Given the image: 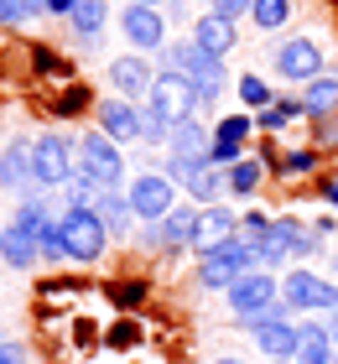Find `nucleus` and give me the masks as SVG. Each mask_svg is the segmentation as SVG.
Wrapping results in <instances>:
<instances>
[{
  "label": "nucleus",
  "instance_id": "f8f14e48",
  "mask_svg": "<svg viewBox=\"0 0 338 364\" xmlns=\"http://www.w3.org/2000/svg\"><path fill=\"white\" fill-rule=\"evenodd\" d=\"M120 31H125V42L135 47V53H151V47H162L167 21H162L157 6H141V0H130V6L120 11Z\"/></svg>",
  "mask_w": 338,
  "mask_h": 364
},
{
  "label": "nucleus",
  "instance_id": "9d476101",
  "mask_svg": "<svg viewBox=\"0 0 338 364\" xmlns=\"http://www.w3.org/2000/svg\"><path fill=\"white\" fill-rule=\"evenodd\" d=\"M172 182H182V188H188V198L193 203H218V193H224V167H218V161H172V172H167Z\"/></svg>",
  "mask_w": 338,
  "mask_h": 364
},
{
  "label": "nucleus",
  "instance_id": "a18cd8bd",
  "mask_svg": "<svg viewBox=\"0 0 338 364\" xmlns=\"http://www.w3.org/2000/svg\"><path fill=\"white\" fill-rule=\"evenodd\" d=\"M26 364H31V359H26Z\"/></svg>",
  "mask_w": 338,
  "mask_h": 364
},
{
  "label": "nucleus",
  "instance_id": "2f4dec72",
  "mask_svg": "<svg viewBox=\"0 0 338 364\" xmlns=\"http://www.w3.org/2000/svg\"><path fill=\"white\" fill-rule=\"evenodd\" d=\"M297 114H302V105H270L260 114V125H286V120H297Z\"/></svg>",
  "mask_w": 338,
  "mask_h": 364
},
{
  "label": "nucleus",
  "instance_id": "1a4fd4ad",
  "mask_svg": "<svg viewBox=\"0 0 338 364\" xmlns=\"http://www.w3.org/2000/svg\"><path fill=\"white\" fill-rule=\"evenodd\" d=\"M78 172H89L99 188H115V182L125 177V156H120V141H110V136H83L78 141Z\"/></svg>",
  "mask_w": 338,
  "mask_h": 364
},
{
  "label": "nucleus",
  "instance_id": "f3484780",
  "mask_svg": "<svg viewBox=\"0 0 338 364\" xmlns=\"http://www.w3.org/2000/svg\"><path fill=\"white\" fill-rule=\"evenodd\" d=\"M0 188H6V193L37 188V172H31V146H0Z\"/></svg>",
  "mask_w": 338,
  "mask_h": 364
},
{
  "label": "nucleus",
  "instance_id": "dca6fc26",
  "mask_svg": "<svg viewBox=\"0 0 338 364\" xmlns=\"http://www.w3.org/2000/svg\"><path fill=\"white\" fill-rule=\"evenodd\" d=\"M99 125H105L110 141H141V109L130 105V99H110V105H99Z\"/></svg>",
  "mask_w": 338,
  "mask_h": 364
},
{
  "label": "nucleus",
  "instance_id": "5701e85b",
  "mask_svg": "<svg viewBox=\"0 0 338 364\" xmlns=\"http://www.w3.org/2000/svg\"><path fill=\"white\" fill-rule=\"evenodd\" d=\"M193 235H198V213L193 208H172L162 219V229H157L162 245H193Z\"/></svg>",
  "mask_w": 338,
  "mask_h": 364
},
{
  "label": "nucleus",
  "instance_id": "f257e3e1",
  "mask_svg": "<svg viewBox=\"0 0 338 364\" xmlns=\"http://www.w3.org/2000/svg\"><path fill=\"white\" fill-rule=\"evenodd\" d=\"M229 296V312L240 318L245 328H260V323H276V318H286V302H276L281 296V281L270 276L265 266H255V271H245L234 287L224 291Z\"/></svg>",
  "mask_w": 338,
  "mask_h": 364
},
{
  "label": "nucleus",
  "instance_id": "c756f323",
  "mask_svg": "<svg viewBox=\"0 0 338 364\" xmlns=\"http://www.w3.org/2000/svg\"><path fill=\"white\" fill-rule=\"evenodd\" d=\"M240 99H245L250 109H270V89H265V78L245 73V78H240Z\"/></svg>",
  "mask_w": 338,
  "mask_h": 364
},
{
  "label": "nucleus",
  "instance_id": "ddd939ff",
  "mask_svg": "<svg viewBox=\"0 0 338 364\" xmlns=\"http://www.w3.org/2000/svg\"><path fill=\"white\" fill-rule=\"evenodd\" d=\"M110 84L120 89L125 99H146L151 84H157V73H151V63H146L141 53H125V58L110 63Z\"/></svg>",
  "mask_w": 338,
  "mask_h": 364
},
{
  "label": "nucleus",
  "instance_id": "7ed1b4c3",
  "mask_svg": "<svg viewBox=\"0 0 338 364\" xmlns=\"http://www.w3.org/2000/svg\"><path fill=\"white\" fill-rule=\"evenodd\" d=\"M167 68L188 78V84L198 89V99H203V105L224 94V58L203 53L198 42H172V47H167Z\"/></svg>",
  "mask_w": 338,
  "mask_h": 364
},
{
  "label": "nucleus",
  "instance_id": "f704fd0d",
  "mask_svg": "<svg viewBox=\"0 0 338 364\" xmlns=\"http://www.w3.org/2000/svg\"><path fill=\"white\" fill-rule=\"evenodd\" d=\"M281 167H286V172H312V151H292Z\"/></svg>",
  "mask_w": 338,
  "mask_h": 364
},
{
  "label": "nucleus",
  "instance_id": "b1692460",
  "mask_svg": "<svg viewBox=\"0 0 338 364\" xmlns=\"http://www.w3.org/2000/svg\"><path fill=\"white\" fill-rule=\"evenodd\" d=\"M333 109H338V78H312L307 99H302V114L323 120V114H333Z\"/></svg>",
  "mask_w": 338,
  "mask_h": 364
},
{
  "label": "nucleus",
  "instance_id": "4be33fe9",
  "mask_svg": "<svg viewBox=\"0 0 338 364\" xmlns=\"http://www.w3.org/2000/svg\"><path fill=\"white\" fill-rule=\"evenodd\" d=\"M94 213L105 219V229H110V235H125V229L135 224V208H130V198H120L115 188H99V198H94Z\"/></svg>",
  "mask_w": 338,
  "mask_h": 364
},
{
  "label": "nucleus",
  "instance_id": "cd10ccee",
  "mask_svg": "<svg viewBox=\"0 0 338 364\" xmlns=\"http://www.w3.org/2000/svg\"><path fill=\"white\" fill-rule=\"evenodd\" d=\"M141 141L146 146H167V141H172V125H167L157 109H146V105H141Z\"/></svg>",
  "mask_w": 338,
  "mask_h": 364
},
{
  "label": "nucleus",
  "instance_id": "7c9ffc66",
  "mask_svg": "<svg viewBox=\"0 0 338 364\" xmlns=\"http://www.w3.org/2000/svg\"><path fill=\"white\" fill-rule=\"evenodd\" d=\"M245 136H250V114H229V120L213 130V141H234V146H240Z\"/></svg>",
  "mask_w": 338,
  "mask_h": 364
},
{
  "label": "nucleus",
  "instance_id": "c85d7f7f",
  "mask_svg": "<svg viewBox=\"0 0 338 364\" xmlns=\"http://www.w3.org/2000/svg\"><path fill=\"white\" fill-rule=\"evenodd\" d=\"M37 250H42V260H63V255H68L58 219H47V224H42V235H37Z\"/></svg>",
  "mask_w": 338,
  "mask_h": 364
},
{
  "label": "nucleus",
  "instance_id": "412c9836",
  "mask_svg": "<svg viewBox=\"0 0 338 364\" xmlns=\"http://www.w3.org/2000/svg\"><path fill=\"white\" fill-rule=\"evenodd\" d=\"M0 260H6V266H16V271H31V266L42 260L37 235H26L21 224H6V245H0Z\"/></svg>",
  "mask_w": 338,
  "mask_h": 364
},
{
  "label": "nucleus",
  "instance_id": "2eb2a0df",
  "mask_svg": "<svg viewBox=\"0 0 338 364\" xmlns=\"http://www.w3.org/2000/svg\"><path fill=\"white\" fill-rule=\"evenodd\" d=\"M167 151H172V161H213V136L198 120H182V125H172Z\"/></svg>",
  "mask_w": 338,
  "mask_h": 364
},
{
  "label": "nucleus",
  "instance_id": "4c0bfd02",
  "mask_svg": "<svg viewBox=\"0 0 338 364\" xmlns=\"http://www.w3.org/2000/svg\"><path fill=\"white\" fill-rule=\"evenodd\" d=\"M73 6H78V0H47V11H53V16H73Z\"/></svg>",
  "mask_w": 338,
  "mask_h": 364
},
{
  "label": "nucleus",
  "instance_id": "aec40b11",
  "mask_svg": "<svg viewBox=\"0 0 338 364\" xmlns=\"http://www.w3.org/2000/svg\"><path fill=\"white\" fill-rule=\"evenodd\" d=\"M255 333V343L270 354V359H297V343H302V333L286 318H276V323H260V328H250Z\"/></svg>",
  "mask_w": 338,
  "mask_h": 364
},
{
  "label": "nucleus",
  "instance_id": "c9c22d12",
  "mask_svg": "<svg viewBox=\"0 0 338 364\" xmlns=\"http://www.w3.org/2000/svg\"><path fill=\"white\" fill-rule=\"evenodd\" d=\"M83 99H89L83 89H68V94H63V114H73V109H83Z\"/></svg>",
  "mask_w": 338,
  "mask_h": 364
},
{
  "label": "nucleus",
  "instance_id": "39448f33",
  "mask_svg": "<svg viewBox=\"0 0 338 364\" xmlns=\"http://www.w3.org/2000/svg\"><path fill=\"white\" fill-rule=\"evenodd\" d=\"M58 229H63V245H68V260H99L110 245V229L94 208H63L58 213Z\"/></svg>",
  "mask_w": 338,
  "mask_h": 364
},
{
  "label": "nucleus",
  "instance_id": "0eeeda50",
  "mask_svg": "<svg viewBox=\"0 0 338 364\" xmlns=\"http://www.w3.org/2000/svg\"><path fill=\"white\" fill-rule=\"evenodd\" d=\"M270 73L286 78V84H312V78H323V47H317L312 37L281 42L276 53H270Z\"/></svg>",
  "mask_w": 338,
  "mask_h": 364
},
{
  "label": "nucleus",
  "instance_id": "6ab92c4d",
  "mask_svg": "<svg viewBox=\"0 0 338 364\" xmlns=\"http://www.w3.org/2000/svg\"><path fill=\"white\" fill-rule=\"evenodd\" d=\"M193 42L203 47V53L224 58L229 47H234V21H229V16H218V11H208V16H198V26H193Z\"/></svg>",
  "mask_w": 338,
  "mask_h": 364
},
{
  "label": "nucleus",
  "instance_id": "a19ab883",
  "mask_svg": "<svg viewBox=\"0 0 338 364\" xmlns=\"http://www.w3.org/2000/svg\"><path fill=\"white\" fill-rule=\"evenodd\" d=\"M270 364H297V359H270Z\"/></svg>",
  "mask_w": 338,
  "mask_h": 364
},
{
  "label": "nucleus",
  "instance_id": "72a5a7b5",
  "mask_svg": "<svg viewBox=\"0 0 338 364\" xmlns=\"http://www.w3.org/2000/svg\"><path fill=\"white\" fill-rule=\"evenodd\" d=\"M250 6H255V0H213V11L229 16V21H234V16H250Z\"/></svg>",
  "mask_w": 338,
  "mask_h": 364
},
{
  "label": "nucleus",
  "instance_id": "393cba45",
  "mask_svg": "<svg viewBox=\"0 0 338 364\" xmlns=\"http://www.w3.org/2000/svg\"><path fill=\"white\" fill-rule=\"evenodd\" d=\"M250 21L260 31H281L292 21V0H255V6H250Z\"/></svg>",
  "mask_w": 338,
  "mask_h": 364
},
{
  "label": "nucleus",
  "instance_id": "6e6552de",
  "mask_svg": "<svg viewBox=\"0 0 338 364\" xmlns=\"http://www.w3.org/2000/svg\"><path fill=\"white\" fill-rule=\"evenodd\" d=\"M130 208H135V219L141 224H157V219H167L172 213V198H177V182L167 177V172H141L130 182Z\"/></svg>",
  "mask_w": 338,
  "mask_h": 364
},
{
  "label": "nucleus",
  "instance_id": "c03bdc74",
  "mask_svg": "<svg viewBox=\"0 0 338 364\" xmlns=\"http://www.w3.org/2000/svg\"><path fill=\"white\" fill-rule=\"evenodd\" d=\"M141 6H157V0H141Z\"/></svg>",
  "mask_w": 338,
  "mask_h": 364
},
{
  "label": "nucleus",
  "instance_id": "9b49d317",
  "mask_svg": "<svg viewBox=\"0 0 338 364\" xmlns=\"http://www.w3.org/2000/svg\"><path fill=\"white\" fill-rule=\"evenodd\" d=\"M281 302H286V307H323V312H333V307H338V287H333V281H323V276H312V271H286Z\"/></svg>",
  "mask_w": 338,
  "mask_h": 364
},
{
  "label": "nucleus",
  "instance_id": "20e7f679",
  "mask_svg": "<svg viewBox=\"0 0 338 364\" xmlns=\"http://www.w3.org/2000/svg\"><path fill=\"white\" fill-rule=\"evenodd\" d=\"M31 172H37V188H47V193L68 188L73 172H78V141L37 136V141H31Z\"/></svg>",
  "mask_w": 338,
  "mask_h": 364
},
{
  "label": "nucleus",
  "instance_id": "e433bc0d",
  "mask_svg": "<svg viewBox=\"0 0 338 364\" xmlns=\"http://www.w3.org/2000/svg\"><path fill=\"white\" fill-rule=\"evenodd\" d=\"M0 364H26V354L16 349V343H0Z\"/></svg>",
  "mask_w": 338,
  "mask_h": 364
},
{
  "label": "nucleus",
  "instance_id": "bb28decb",
  "mask_svg": "<svg viewBox=\"0 0 338 364\" xmlns=\"http://www.w3.org/2000/svg\"><path fill=\"white\" fill-rule=\"evenodd\" d=\"M229 188L240 198H250L260 188V161H234V167H229Z\"/></svg>",
  "mask_w": 338,
  "mask_h": 364
},
{
  "label": "nucleus",
  "instance_id": "f03ea898",
  "mask_svg": "<svg viewBox=\"0 0 338 364\" xmlns=\"http://www.w3.org/2000/svg\"><path fill=\"white\" fill-rule=\"evenodd\" d=\"M260 266V255H255V240H245V235H234V240H224L218 250H208L198 260V281L208 291H229L234 281H240L245 271H255Z\"/></svg>",
  "mask_w": 338,
  "mask_h": 364
},
{
  "label": "nucleus",
  "instance_id": "79ce46f5",
  "mask_svg": "<svg viewBox=\"0 0 338 364\" xmlns=\"http://www.w3.org/2000/svg\"><path fill=\"white\" fill-rule=\"evenodd\" d=\"M218 364H245V359H218Z\"/></svg>",
  "mask_w": 338,
  "mask_h": 364
},
{
  "label": "nucleus",
  "instance_id": "37998d69",
  "mask_svg": "<svg viewBox=\"0 0 338 364\" xmlns=\"http://www.w3.org/2000/svg\"><path fill=\"white\" fill-rule=\"evenodd\" d=\"M0 245H6V224H0Z\"/></svg>",
  "mask_w": 338,
  "mask_h": 364
},
{
  "label": "nucleus",
  "instance_id": "58836bf2",
  "mask_svg": "<svg viewBox=\"0 0 338 364\" xmlns=\"http://www.w3.org/2000/svg\"><path fill=\"white\" fill-rule=\"evenodd\" d=\"M323 198H328V203L338 208V182H328V188H323Z\"/></svg>",
  "mask_w": 338,
  "mask_h": 364
},
{
  "label": "nucleus",
  "instance_id": "a211bd4d",
  "mask_svg": "<svg viewBox=\"0 0 338 364\" xmlns=\"http://www.w3.org/2000/svg\"><path fill=\"white\" fill-rule=\"evenodd\" d=\"M302 343H297V364H338V343L323 323H302L297 328Z\"/></svg>",
  "mask_w": 338,
  "mask_h": 364
},
{
  "label": "nucleus",
  "instance_id": "ea45409f",
  "mask_svg": "<svg viewBox=\"0 0 338 364\" xmlns=\"http://www.w3.org/2000/svg\"><path fill=\"white\" fill-rule=\"evenodd\" d=\"M328 333H333V343H338V307L328 312Z\"/></svg>",
  "mask_w": 338,
  "mask_h": 364
},
{
  "label": "nucleus",
  "instance_id": "a878e982",
  "mask_svg": "<svg viewBox=\"0 0 338 364\" xmlns=\"http://www.w3.org/2000/svg\"><path fill=\"white\" fill-rule=\"evenodd\" d=\"M105 16H110L105 0H78L73 6V31L78 37H99V31H105Z\"/></svg>",
  "mask_w": 338,
  "mask_h": 364
},
{
  "label": "nucleus",
  "instance_id": "423d86ee",
  "mask_svg": "<svg viewBox=\"0 0 338 364\" xmlns=\"http://www.w3.org/2000/svg\"><path fill=\"white\" fill-rule=\"evenodd\" d=\"M198 105H203L198 89H193L182 73H172V68H162V73H157V84H151V94H146V109H157L167 125L193 120V109H198Z\"/></svg>",
  "mask_w": 338,
  "mask_h": 364
},
{
  "label": "nucleus",
  "instance_id": "473e14b6",
  "mask_svg": "<svg viewBox=\"0 0 338 364\" xmlns=\"http://www.w3.org/2000/svg\"><path fill=\"white\" fill-rule=\"evenodd\" d=\"M213 161L218 167H234V161H240V146L234 141H213Z\"/></svg>",
  "mask_w": 338,
  "mask_h": 364
},
{
  "label": "nucleus",
  "instance_id": "4468645a",
  "mask_svg": "<svg viewBox=\"0 0 338 364\" xmlns=\"http://www.w3.org/2000/svg\"><path fill=\"white\" fill-rule=\"evenodd\" d=\"M240 235V219H234L229 208H218V203H208L198 213V235H193V250L198 255H208V250H218L224 240H234Z\"/></svg>",
  "mask_w": 338,
  "mask_h": 364
}]
</instances>
